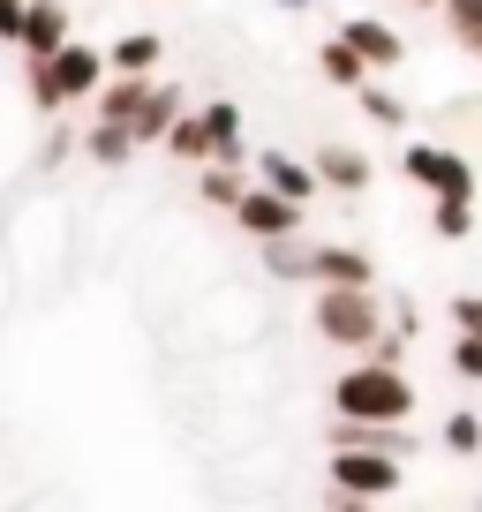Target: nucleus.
Returning <instances> with one entry per match:
<instances>
[{
	"label": "nucleus",
	"instance_id": "obj_1",
	"mask_svg": "<svg viewBox=\"0 0 482 512\" xmlns=\"http://www.w3.org/2000/svg\"><path fill=\"white\" fill-rule=\"evenodd\" d=\"M332 407H339V422H385V430H400L415 415V384L392 362H354L332 377Z\"/></svg>",
	"mask_w": 482,
	"mask_h": 512
},
{
	"label": "nucleus",
	"instance_id": "obj_2",
	"mask_svg": "<svg viewBox=\"0 0 482 512\" xmlns=\"http://www.w3.org/2000/svg\"><path fill=\"white\" fill-rule=\"evenodd\" d=\"M23 76H31V106L38 113H61V106H83L91 98L98 106V91L113 83V61H106V46H68L61 61H23Z\"/></svg>",
	"mask_w": 482,
	"mask_h": 512
},
{
	"label": "nucleus",
	"instance_id": "obj_3",
	"mask_svg": "<svg viewBox=\"0 0 482 512\" xmlns=\"http://www.w3.org/2000/svg\"><path fill=\"white\" fill-rule=\"evenodd\" d=\"M309 317H317V339L339 354H362L370 362L377 347H385V302H377V287H324L317 302H309Z\"/></svg>",
	"mask_w": 482,
	"mask_h": 512
},
{
	"label": "nucleus",
	"instance_id": "obj_4",
	"mask_svg": "<svg viewBox=\"0 0 482 512\" xmlns=\"http://www.w3.org/2000/svg\"><path fill=\"white\" fill-rule=\"evenodd\" d=\"M400 166H407V181H415L430 204H482V174L452 144H407Z\"/></svg>",
	"mask_w": 482,
	"mask_h": 512
},
{
	"label": "nucleus",
	"instance_id": "obj_5",
	"mask_svg": "<svg viewBox=\"0 0 482 512\" xmlns=\"http://www.w3.org/2000/svg\"><path fill=\"white\" fill-rule=\"evenodd\" d=\"M400 460L392 452H332V490L339 497H370V505H385L392 490H400Z\"/></svg>",
	"mask_w": 482,
	"mask_h": 512
},
{
	"label": "nucleus",
	"instance_id": "obj_6",
	"mask_svg": "<svg viewBox=\"0 0 482 512\" xmlns=\"http://www.w3.org/2000/svg\"><path fill=\"white\" fill-rule=\"evenodd\" d=\"M234 226H241L249 241H257V249H264V241H294V234H302V204H287L279 189H264V181H257V189L241 196Z\"/></svg>",
	"mask_w": 482,
	"mask_h": 512
},
{
	"label": "nucleus",
	"instance_id": "obj_7",
	"mask_svg": "<svg viewBox=\"0 0 482 512\" xmlns=\"http://www.w3.org/2000/svg\"><path fill=\"white\" fill-rule=\"evenodd\" d=\"M332 38H347V46L362 53V61H370V76H385V68H400V61H407V38L392 31L385 16H362V8H354V16L339 23Z\"/></svg>",
	"mask_w": 482,
	"mask_h": 512
},
{
	"label": "nucleus",
	"instance_id": "obj_8",
	"mask_svg": "<svg viewBox=\"0 0 482 512\" xmlns=\"http://www.w3.org/2000/svg\"><path fill=\"white\" fill-rule=\"evenodd\" d=\"M309 287H377V264L362 249H354V241H317V249H309Z\"/></svg>",
	"mask_w": 482,
	"mask_h": 512
},
{
	"label": "nucleus",
	"instance_id": "obj_9",
	"mask_svg": "<svg viewBox=\"0 0 482 512\" xmlns=\"http://www.w3.org/2000/svg\"><path fill=\"white\" fill-rule=\"evenodd\" d=\"M76 46V23H68V0H31V23H23V61H61Z\"/></svg>",
	"mask_w": 482,
	"mask_h": 512
},
{
	"label": "nucleus",
	"instance_id": "obj_10",
	"mask_svg": "<svg viewBox=\"0 0 482 512\" xmlns=\"http://www.w3.org/2000/svg\"><path fill=\"white\" fill-rule=\"evenodd\" d=\"M249 166H257L264 189H279L287 204H302V211H309V196L324 189V181H317V159H294V151H257Z\"/></svg>",
	"mask_w": 482,
	"mask_h": 512
},
{
	"label": "nucleus",
	"instance_id": "obj_11",
	"mask_svg": "<svg viewBox=\"0 0 482 512\" xmlns=\"http://www.w3.org/2000/svg\"><path fill=\"white\" fill-rule=\"evenodd\" d=\"M317 181L339 189V196H362L377 181V166H370V151H354V144H324L317 151Z\"/></svg>",
	"mask_w": 482,
	"mask_h": 512
},
{
	"label": "nucleus",
	"instance_id": "obj_12",
	"mask_svg": "<svg viewBox=\"0 0 482 512\" xmlns=\"http://www.w3.org/2000/svg\"><path fill=\"white\" fill-rule=\"evenodd\" d=\"M106 61H113V76H144V83H151V68L166 61V38H159V31H121V38L106 46Z\"/></svg>",
	"mask_w": 482,
	"mask_h": 512
},
{
	"label": "nucleus",
	"instance_id": "obj_13",
	"mask_svg": "<svg viewBox=\"0 0 482 512\" xmlns=\"http://www.w3.org/2000/svg\"><path fill=\"white\" fill-rule=\"evenodd\" d=\"M204 128H211V166H234V174H241V159H249V151H241V106H234V98H211Z\"/></svg>",
	"mask_w": 482,
	"mask_h": 512
},
{
	"label": "nucleus",
	"instance_id": "obj_14",
	"mask_svg": "<svg viewBox=\"0 0 482 512\" xmlns=\"http://www.w3.org/2000/svg\"><path fill=\"white\" fill-rule=\"evenodd\" d=\"M332 452H392V460H407V430H385V422H332Z\"/></svg>",
	"mask_w": 482,
	"mask_h": 512
},
{
	"label": "nucleus",
	"instance_id": "obj_15",
	"mask_svg": "<svg viewBox=\"0 0 482 512\" xmlns=\"http://www.w3.org/2000/svg\"><path fill=\"white\" fill-rule=\"evenodd\" d=\"M181 121H189V106H181V91H174V83H159V91H151V106L136 113V144H166V136H174Z\"/></svg>",
	"mask_w": 482,
	"mask_h": 512
},
{
	"label": "nucleus",
	"instance_id": "obj_16",
	"mask_svg": "<svg viewBox=\"0 0 482 512\" xmlns=\"http://www.w3.org/2000/svg\"><path fill=\"white\" fill-rule=\"evenodd\" d=\"M151 91H159V83H144V76H113L106 91H98V121H121V128H136V113L151 106Z\"/></svg>",
	"mask_w": 482,
	"mask_h": 512
},
{
	"label": "nucleus",
	"instance_id": "obj_17",
	"mask_svg": "<svg viewBox=\"0 0 482 512\" xmlns=\"http://www.w3.org/2000/svg\"><path fill=\"white\" fill-rule=\"evenodd\" d=\"M83 151H91V166H106V174H121V166H129V151H136V128H121V121H91V136H83Z\"/></svg>",
	"mask_w": 482,
	"mask_h": 512
},
{
	"label": "nucleus",
	"instance_id": "obj_18",
	"mask_svg": "<svg viewBox=\"0 0 482 512\" xmlns=\"http://www.w3.org/2000/svg\"><path fill=\"white\" fill-rule=\"evenodd\" d=\"M317 68H324V83H339V91H362V83H370V61H362L347 38H324V46H317Z\"/></svg>",
	"mask_w": 482,
	"mask_h": 512
},
{
	"label": "nucleus",
	"instance_id": "obj_19",
	"mask_svg": "<svg viewBox=\"0 0 482 512\" xmlns=\"http://www.w3.org/2000/svg\"><path fill=\"white\" fill-rule=\"evenodd\" d=\"M445 31L467 61H482V0H445Z\"/></svg>",
	"mask_w": 482,
	"mask_h": 512
},
{
	"label": "nucleus",
	"instance_id": "obj_20",
	"mask_svg": "<svg viewBox=\"0 0 482 512\" xmlns=\"http://www.w3.org/2000/svg\"><path fill=\"white\" fill-rule=\"evenodd\" d=\"M257 189V181H241L234 166H204V174H196V196H204V204H219V211H241V196Z\"/></svg>",
	"mask_w": 482,
	"mask_h": 512
},
{
	"label": "nucleus",
	"instance_id": "obj_21",
	"mask_svg": "<svg viewBox=\"0 0 482 512\" xmlns=\"http://www.w3.org/2000/svg\"><path fill=\"white\" fill-rule=\"evenodd\" d=\"M166 151H174V159H189V166H211V128H204V113H189V121L166 136Z\"/></svg>",
	"mask_w": 482,
	"mask_h": 512
},
{
	"label": "nucleus",
	"instance_id": "obj_22",
	"mask_svg": "<svg viewBox=\"0 0 482 512\" xmlns=\"http://www.w3.org/2000/svg\"><path fill=\"white\" fill-rule=\"evenodd\" d=\"M354 98H362V113H370L377 128H407V106H400V98H392V91H385V83H377V76L362 83V91H354Z\"/></svg>",
	"mask_w": 482,
	"mask_h": 512
},
{
	"label": "nucleus",
	"instance_id": "obj_23",
	"mask_svg": "<svg viewBox=\"0 0 482 512\" xmlns=\"http://www.w3.org/2000/svg\"><path fill=\"white\" fill-rule=\"evenodd\" d=\"M445 452H460V460H475V452H482V415H475V407L445 415Z\"/></svg>",
	"mask_w": 482,
	"mask_h": 512
},
{
	"label": "nucleus",
	"instance_id": "obj_24",
	"mask_svg": "<svg viewBox=\"0 0 482 512\" xmlns=\"http://www.w3.org/2000/svg\"><path fill=\"white\" fill-rule=\"evenodd\" d=\"M264 272L272 279H309V249L302 241H264Z\"/></svg>",
	"mask_w": 482,
	"mask_h": 512
},
{
	"label": "nucleus",
	"instance_id": "obj_25",
	"mask_svg": "<svg viewBox=\"0 0 482 512\" xmlns=\"http://www.w3.org/2000/svg\"><path fill=\"white\" fill-rule=\"evenodd\" d=\"M430 234L437 241H467L475 234V204H430Z\"/></svg>",
	"mask_w": 482,
	"mask_h": 512
},
{
	"label": "nucleus",
	"instance_id": "obj_26",
	"mask_svg": "<svg viewBox=\"0 0 482 512\" xmlns=\"http://www.w3.org/2000/svg\"><path fill=\"white\" fill-rule=\"evenodd\" d=\"M452 377H460V384H482V339H452Z\"/></svg>",
	"mask_w": 482,
	"mask_h": 512
},
{
	"label": "nucleus",
	"instance_id": "obj_27",
	"mask_svg": "<svg viewBox=\"0 0 482 512\" xmlns=\"http://www.w3.org/2000/svg\"><path fill=\"white\" fill-rule=\"evenodd\" d=\"M23 23H31V0H0V46H23Z\"/></svg>",
	"mask_w": 482,
	"mask_h": 512
},
{
	"label": "nucleus",
	"instance_id": "obj_28",
	"mask_svg": "<svg viewBox=\"0 0 482 512\" xmlns=\"http://www.w3.org/2000/svg\"><path fill=\"white\" fill-rule=\"evenodd\" d=\"M452 324H460L467 339H482V294H452Z\"/></svg>",
	"mask_w": 482,
	"mask_h": 512
},
{
	"label": "nucleus",
	"instance_id": "obj_29",
	"mask_svg": "<svg viewBox=\"0 0 482 512\" xmlns=\"http://www.w3.org/2000/svg\"><path fill=\"white\" fill-rule=\"evenodd\" d=\"M332 512H385V505H370V497H339V490H332Z\"/></svg>",
	"mask_w": 482,
	"mask_h": 512
},
{
	"label": "nucleus",
	"instance_id": "obj_30",
	"mask_svg": "<svg viewBox=\"0 0 482 512\" xmlns=\"http://www.w3.org/2000/svg\"><path fill=\"white\" fill-rule=\"evenodd\" d=\"M407 8H437V16H445V0H407Z\"/></svg>",
	"mask_w": 482,
	"mask_h": 512
},
{
	"label": "nucleus",
	"instance_id": "obj_31",
	"mask_svg": "<svg viewBox=\"0 0 482 512\" xmlns=\"http://www.w3.org/2000/svg\"><path fill=\"white\" fill-rule=\"evenodd\" d=\"M279 8H317V0H279Z\"/></svg>",
	"mask_w": 482,
	"mask_h": 512
},
{
	"label": "nucleus",
	"instance_id": "obj_32",
	"mask_svg": "<svg viewBox=\"0 0 482 512\" xmlns=\"http://www.w3.org/2000/svg\"><path fill=\"white\" fill-rule=\"evenodd\" d=\"M475 512H482V505H475Z\"/></svg>",
	"mask_w": 482,
	"mask_h": 512
}]
</instances>
